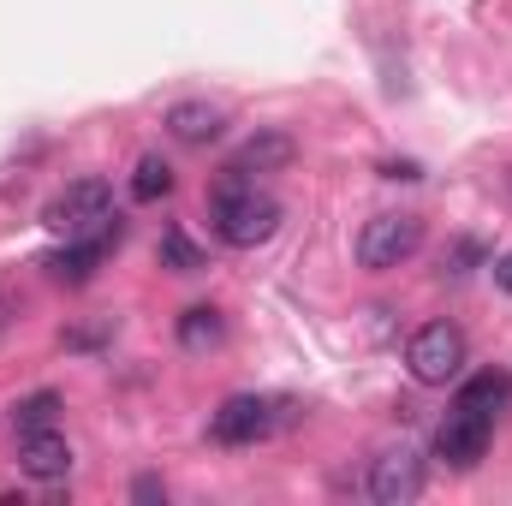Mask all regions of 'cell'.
Masks as SVG:
<instances>
[{"instance_id": "cell-16", "label": "cell", "mask_w": 512, "mask_h": 506, "mask_svg": "<svg viewBox=\"0 0 512 506\" xmlns=\"http://www.w3.org/2000/svg\"><path fill=\"white\" fill-rule=\"evenodd\" d=\"M54 417H60V393H30V399H18V411H12V429L24 435V429H54Z\"/></svg>"}, {"instance_id": "cell-12", "label": "cell", "mask_w": 512, "mask_h": 506, "mask_svg": "<svg viewBox=\"0 0 512 506\" xmlns=\"http://www.w3.org/2000/svg\"><path fill=\"white\" fill-rule=\"evenodd\" d=\"M459 405L465 411H483V417H501L512 405V376L507 370H483V376H471L459 387Z\"/></svg>"}, {"instance_id": "cell-2", "label": "cell", "mask_w": 512, "mask_h": 506, "mask_svg": "<svg viewBox=\"0 0 512 506\" xmlns=\"http://www.w3.org/2000/svg\"><path fill=\"white\" fill-rule=\"evenodd\" d=\"M286 423H298V405H292V399L239 393V399H227V405L209 417V435H215L221 447H256V441H268V435L286 429Z\"/></svg>"}, {"instance_id": "cell-9", "label": "cell", "mask_w": 512, "mask_h": 506, "mask_svg": "<svg viewBox=\"0 0 512 506\" xmlns=\"http://www.w3.org/2000/svg\"><path fill=\"white\" fill-rule=\"evenodd\" d=\"M18 471L36 477V483H66L72 471V447L60 429H24L18 435Z\"/></svg>"}, {"instance_id": "cell-5", "label": "cell", "mask_w": 512, "mask_h": 506, "mask_svg": "<svg viewBox=\"0 0 512 506\" xmlns=\"http://www.w3.org/2000/svg\"><path fill=\"white\" fill-rule=\"evenodd\" d=\"M423 245V221L417 215H376V221H364V233H358V262L364 268H399V262H411Z\"/></svg>"}, {"instance_id": "cell-7", "label": "cell", "mask_w": 512, "mask_h": 506, "mask_svg": "<svg viewBox=\"0 0 512 506\" xmlns=\"http://www.w3.org/2000/svg\"><path fill=\"white\" fill-rule=\"evenodd\" d=\"M423 495V453L417 447H382L376 459H370V501L382 506H405Z\"/></svg>"}, {"instance_id": "cell-19", "label": "cell", "mask_w": 512, "mask_h": 506, "mask_svg": "<svg viewBox=\"0 0 512 506\" xmlns=\"http://www.w3.org/2000/svg\"><path fill=\"white\" fill-rule=\"evenodd\" d=\"M489 274H495V286H501V292H512V251L495 256V268H489Z\"/></svg>"}, {"instance_id": "cell-13", "label": "cell", "mask_w": 512, "mask_h": 506, "mask_svg": "<svg viewBox=\"0 0 512 506\" xmlns=\"http://www.w3.org/2000/svg\"><path fill=\"white\" fill-rule=\"evenodd\" d=\"M227 340V316L215 310V304H191L185 316H179V346L185 352H209V346H221Z\"/></svg>"}, {"instance_id": "cell-17", "label": "cell", "mask_w": 512, "mask_h": 506, "mask_svg": "<svg viewBox=\"0 0 512 506\" xmlns=\"http://www.w3.org/2000/svg\"><path fill=\"white\" fill-rule=\"evenodd\" d=\"M477 262H483V245H477V239H459V245H453V256L441 262V274H447V280H465Z\"/></svg>"}, {"instance_id": "cell-15", "label": "cell", "mask_w": 512, "mask_h": 506, "mask_svg": "<svg viewBox=\"0 0 512 506\" xmlns=\"http://www.w3.org/2000/svg\"><path fill=\"white\" fill-rule=\"evenodd\" d=\"M155 256H161V268H173V274H197V268H209V256L197 251L179 227H167V233H161V251H155Z\"/></svg>"}, {"instance_id": "cell-4", "label": "cell", "mask_w": 512, "mask_h": 506, "mask_svg": "<svg viewBox=\"0 0 512 506\" xmlns=\"http://www.w3.org/2000/svg\"><path fill=\"white\" fill-rule=\"evenodd\" d=\"M405 364H411V376L423 381V387H447V381L465 376V334L453 322H429V328L411 334Z\"/></svg>"}, {"instance_id": "cell-14", "label": "cell", "mask_w": 512, "mask_h": 506, "mask_svg": "<svg viewBox=\"0 0 512 506\" xmlns=\"http://www.w3.org/2000/svg\"><path fill=\"white\" fill-rule=\"evenodd\" d=\"M167 191H173V167H167L161 155H143V161L131 167V197H137V203H161Z\"/></svg>"}, {"instance_id": "cell-8", "label": "cell", "mask_w": 512, "mask_h": 506, "mask_svg": "<svg viewBox=\"0 0 512 506\" xmlns=\"http://www.w3.org/2000/svg\"><path fill=\"white\" fill-rule=\"evenodd\" d=\"M126 239V221H114V227H102V233H90V239H66L60 251L42 256V268L54 274V280H66V286H84L96 268H102V256L114 251Z\"/></svg>"}, {"instance_id": "cell-6", "label": "cell", "mask_w": 512, "mask_h": 506, "mask_svg": "<svg viewBox=\"0 0 512 506\" xmlns=\"http://www.w3.org/2000/svg\"><path fill=\"white\" fill-rule=\"evenodd\" d=\"M489 441H495V417L453 405V411H447V423L435 429V459H441V465H453V471H471V465L489 453Z\"/></svg>"}, {"instance_id": "cell-11", "label": "cell", "mask_w": 512, "mask_h": 506, "mask_svg": "<svg viewBox=\"0 0 512 506\" xmlns=\"http://www.w3.org/2000/svg\"><path fill=\"white\" fill-rule=\"evenodd\" d=\"M227 126V114L221 108H209V102H179L173 114H167V131H173V143H185V149H203V143H215Z\"/></svg>"}, {"instance_id": "cell-10", "label": "cell", "mask_w": 512, "mask_h": 506, "mask_svg": "<svg viewBox=\"0 0 512 506\" xmlns=\"http://www.w3.org/2000/svg\"><path fill=\"white\" fill-rule=\"evenodd\" d=\"M292 155H298V143H292V137H286V131H256V137H245V143H239V155H233V161H227V167H233V173H245V179H256V173H286V167H292Z\"/></svg>"}, {"instance_id": "cell-3", "label": "cell", "mask_w": 512, "mask_h": 506, "mask_svg": "<svg viewBox=\"0 0 512 506\" xmlns=\"http://www.w3.org/2000/svg\"><path fill=\"white\" fill-rule=\"evenodd\" d=\"M42 221H48L60 239H90V233H102V227L120 221V215H114V185H108V179H72L60 197H48Z\"/></svg>"}, {"instance_id": "cell-1", "label": "cell", "mask_w": 512, "mask_h": 506, "mask_svg": "<svg viewBox=\"0 0 512 506\" xmlns=\"http://www.w3.org/2000/svg\"><path fill=\"white\" fill-rule=\"evenodd\" d=\"M209 221H215L221 245H233V251H256V245L274 239V227H280V203H274L268 191H256V179H245V173L227 167L221 185L209 191Z\"/></svg>"}, {"instance_id": "cell-18", "label": "cell", "mask_w": 512, "mask_h": 506, "mask_svg": "<svg viewBox=\"0 0 512 506\" xmlns=\"http://www.w3.org/2000/svg\"><path fill=\"white\" fill-rule=\"evenodd\" d=\"M131 495H137V501H161L167 489H161V477H137V483H131Z\"/></svg>"}]
</instances>
